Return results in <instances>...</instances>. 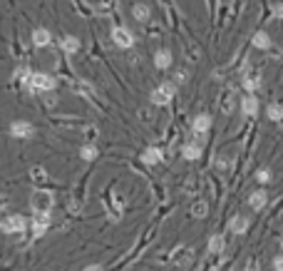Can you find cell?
Masks as SVG:
<instances>
[{
  "instance_id": "6da1fadb",
  "label": "cell",
  "mask_w": 283,
  "mask_h": 271,
  "mask_svg": "<svg viewBox=\"0 0 283 271\" xmlns=\"http://www.w3.org/2000/svg\"><path fill=\"white\" fill-rule=\"evenodd\" d=\"M55 80H52V75H45V72H32L30 75V82H27V90L32 92H50L55 90Z\"/></svg>"
},
{
  "instance_id": "7a4b0ae2",
  "label": "cell",
  "mask_w": 283,
  "mask_h": 271,
  "mask_svg": "<svg viewBox=\"0 0 283 271\" xmlns=\"http://www.w3.org/2000/svg\"><path fill=\"white\" fill-rule=\"evenodd\" d=\"M52 194L50 191H45V189H37L35 194L30 197V207L35 209V214H50V209H52Z\"/></svg>"
},
{
  "instance_id": "3957f363",
  "label": "cell",
  "mask_w": 283,
  "mask_h": 271,
  "mask_svg": "<svg viewBox=\"0 0 283 271\" xmlns=\"http://www.w3.org/2000/svg\"><path fill=\"white\" fill-rule=\"evenodd\" d=\"M174 95H177V85H174V82H161V85L152 92V105H156V107L169 105Z\"/></svg>"
},
{
  "instance_id": "277c9868",
  "label": "cell",
  "mask_w": 283,
  "mask_h": 271,
  "mask_svg": "<svg viewBox=\"0 0 283 271\" xmlns=\"http://www.w3.org/2000/svg\"><path fill=\"white\" fill-rule=\"evenodd\" d=\"M112 40H114V45L117 48H132L134 45V32L129 30V27H125V25H117L114 30H112Z\"/></svg>"
},
{
  "instance_id": "5b68a950",
  "label": "cell",
  "mask_w": 283,
  "mask_h": 271,
  "mask_svg": "<svg viewBox=\"0 0 283 271\" xmlns=\"http://www.w3.org/2000/svg\"><path fill=\"white\" fill-rule=\"evenodd\" d=\"M0 229H3L5 234H23V231L27 229V219H25V217H20V214H13V217L3 219Z\"/></svg>"
},
{
  "instance_id": "8992f818",
  "label": "cell",
  "mask_w": 283,
  "mask_h": 271,
  "mask_svg": "<svg viewBox=\"0 0 283 271\" xmlns=\"http://www.w3.org/2000/svg\"><path fill=\"white\" fill-rule=\"evenodd\" d=\"M30 229L35 237H43L45 231L50 229V214H35L32 221H30Z\"/></svg>"
},
{
  "instance_id": "52a82bcc",
  "label": "cell",
  "mask_w": 283,
  "mask_h": 271,
  "mask_svg": "<svg viewBox=\"0 0 283 271\" xmlns=\"http://www.w3.org/2000/svg\"><path fill=\"white\" fill-rule=\"evenodd\" d=\"M10 135L18 137V139H27V137H32V125L25 122V120H18V122L10 125Z\"/></svg>"
},
{
  "instance_id": "ba28073f",
  "label": "cell",
  "mask_w": 283,
  "mask_h": 271,
  "mask_svg": "<svg viewBox=\"0 0 283 271\" xmlns=\"http://www.w3.org/2000/svg\"><path fill=\"white\" fill-rule=\"evenodd\" d=\"M249 204H251V209H263L266 204H268V194H266V189H256V191H251V197H249Z\"/></svg>"
},
{
  "instance_id": "9c48e42d",
  "label": "cell",
  "mask_w": 283,
  "mask_h": 271,
  "mask_svg": "<svg viewBox=\"0 0 283 271\" xmlns=\"http://www.w3.org/2000/svg\"><path fill=\"white\" fill-rule=\"evenodd\" d=\"M191 127H194V135H206L209 127H211V117H209V114H196Z\"/></svg>"
},
{
  "instance_id": "30bf717a",
  "label": "cell",
  "mask_w": 283,
  "mask_h": 271,
  "mask_svg": "<svg viewBox=\"0 0 283 271\" xmlns=\"http://www.w3.org/2000/svg\"><path fill=\"white\" fill-rule=\"evenodd\" d=\"M161 157H164V154H161L159 147H147V149L142 152V162H144V164H159Z\"/></svg>"
},
{
  "instance_id": "8fae6325",
  "label": "cell",
  "mask_w": 283,
  "mask_h": 271,
  "mask_svg": "<svg viewBox=\"0 0 283 271\" xmlns=\"http://www.w3.org/2000/svg\"><path fill=\"white\" fill-rule=\"evenodd\" d=\"M241 109H244L246 117H256V112H258V100L254 95H246L244 102H241Z\"/></svg>"
},
{
  "instance_id": "7c38bea8",
  "label": "cell",
  "mask_w": 283,
  "mask_h": 271,
  "mask_svg": "<svg viewBox=\"0 0 283 271\" xmlns=\"http://www.w3.org/2000/svg\"><path fill=\"white\" fill-rule=\"evenodd\" d=\"M50 40H52V37H50V32H48L45 27H37V30L32 32V43H35L37 48H48Z\"/></svg>"
},
{
  "instance_id": "4fadbf2b",
  "label": "cell",
  "mask_w": 283,
  "mask_h": 271,
  "mask_svg": "<svg viewBox=\"0 0 283 271\" xmlns=\"http://www.w3.org/2000/svg\"><path fill=\"white\" fill-rule=\"evenodd\" d=\"M154 65H156L159 70H167V67L172 65V53H169V50H156V55H154Z\"/></svg>"
},
{
  "instance_id": "5bb4252c",
  "label": "cell",
  "mask_w": 283,
  "mask_h": 271,
  "mask_svg": "<svg viewBox=\"0 0 283 271\" xmlns=\"http://www.w3.org/2000/svg\"><path fill=\"white\" fill-rule=\"evenodd\" d=\"M229 229L233 231V234H246V229H249V219L246 217H233Z\"/></svg>"
},
{
  "instance_id": "9a60e30c",
  "label": "cell",
  "mask_w": 283,
  "mask_h": 271,
  "mask_svg": "<svg viewBox=\"0 0 283 271\" xmlns=\"http://www.w3.org/2000/svg\"><path fill=\"white\" fill-rule=\"evenodd\" d=\"M181 154H184V160H199V157H201V144L189 142V144H184Z\"/></svg>"
},
{
  "instance_id": "2e32d148",
  "label": "cell",
  "mask_w": 283,
  "mask_h": 271,
  "mask_svg": "<svg viewBox=\"0 0 283 271\" xmlns=\"http://www.w3.org/2000/svg\"><path fill=\"white\" fill-rule=\"evenodd\" d=\"M251 43H254V48H258V50H268V48H271V37H268L263 30H258V32L254 35Z\"/></svg>"
},
{
  "instance_id": "e0dca14e",
  "label": "cell",
  "mask_w": 283,
  "mask_h": 271,
  "mask_svg": "<svg viewBox=\"0 0 283 271\" xmlns=\"http://www.w3.org/2000/svg\"><path fill=\"white\" fill-rule=\"evenodd\" d=\"M60 48L65 50V53H77L79 50V40H77V37L75 35H67V37H62V43H60Z\"/></svg>"
},
{
  "instance_id": "ac0fdd59",
  "label": "cell",
  "mask_w": 283,
  "mask_h": 271,
  "mask_svg": "<svg viewBox=\"0 0 283 271\" xmlns=\"http://www.w3.org/2000/svg\"><path fill=\"white\" fill-rule=\"evenodd\" d=\"M132 15H134V18H137V20H139V23H147V20H149V15H152V13H149V8H147V5H144V3H137V5H134V8H132Z\"/></svg>"
},
{
  "instance_id": "d6986e66",
  "label": "cell",
  "mask_w": 283,
  "mask_h": 271,
  "mask_svg": "<svg viewBox=\"0 0 283 271\" xmlns=\"http://www.w3.org/2000/svg\"><path fill=\"white\" fill-rule=\"evenodd\" d=\"M209 251H211V254H221V251H224V237H221V234H214V237L209 239Z\"/></svg>"
},
{
  "instance_id": "ffe728a7",
  "label": "cell",
  "mask_w": 283,
  "mask_h": 271,
  "mask_svg": "<svg viewBox=\"0 0 283 271\" xmlns=\"http://www.w3.org/2000/svg\"><path fill=\"white\" fill-rule=\"evenodd\" d=\"M191 214H194L196 219H204V217L209 214V207H206V202H196V204L191 207Z\"/></svg>"
},
{
  "instance_id": "44dd1931",
  "label": "cell",
  "mask_w": 283,
  "mask_h": 271,
  "mask_svg": "<svg viewBox=\"0 0 283 271\" xmlns=\"http://www.w3.org/2000/svg\"><path fill=\"white\" fill-rule=\"evenodd\" d=\"M79 157H82V160H95L97 157V147L95 144H85L82 149H79Z\"/></svg>"
},
{
  "instance_id": "7402d4cb",
  "label": "cell",
  "mask_w": 283,
  "mask_h": 271,
  "mask_svg": "<svg viewBox=\"0 0 283 271\" xmlns=\"http://www.w3.org/2000/svg\"><path fill=\"white\" fill-rule=\"evenodd\" d=\"M268 117H271L273 122L283 120V107H281V105H271V107H268Z\"/></svg>"
},
{
  "instance_id": "603a6c76",
  "label": "cell",
  "mask_w": 283,
  "mask_h": 271,
  "mask_svg": "<svg viewBox=\"0 0 283 271\" xmlns=\"http://www.w3.org/2000/svg\"><path fill=\"white\" fill-rule=\"evenodd\" d=\"M221 109H224L226 114L233 109V95H231V92H226V97H221Z\"/></svg>"
},
{
  "instance_id": "cb8c5ba5",
  "label": "cell",
  "mask_w": 283,
  "mask_h": 271,
  "mask_svg": "<svg viewBox=\"0 0 283 271\" xmlns=\"http://www.w3.org/2000/svg\"><path fill=\"white\" fill-rule=\"evenodd\" d=\"M244 87H246L249 92H254V90L258 87V77H246V80H244Z\"/></svg>"
},
{
  "instance_id": "d4e9b609",
  "label": "cell",
  "mask_w": 283,
  "mask_h": 271,
  "mask_svg": "<svg viewBox=\"0 0 283 271\" xmlns=\"http://www.w3.org/2000/svg\"><path fill=\"white\" fill-rule=\"evenodd\" d=\"M256 179H258V182H271V169H258Z\"/></svg>"
},
{
  "instance_id": "484cf974",
  "label": "cell",
  "mask_w": 283,
  "mask_h": 271,
  "mask_svg": "<svg viewBox=\"0 0 283 271\" xmlns=\"http://www.w3.org/2000/svg\"><path fill=\"white\" fill-rule=\"evenodd\" d=\"M273 269H276V271H283V254L273 259Z\"/></svg>"
},
{
  "instance_id": "4316f807",
  "label": "cell",
  "mask_w": 283,
  "mask_h": 271,
  "mask_svg": "<svg viewBox=\"0 0 283 271\" xmlns=\"http://www.w3.org/2000/svg\"><path fill=\"white\" fill-rule=\"evenodd\" d=\"M273 15H276V18H283V3H276V5H273Z\"/></svg>"
},
{
  "instance_id": "83f0119b",
  "label": "cell",
  "mask_w": 283,
  "mask_h": 271,
  "mask_svg": "<svg viewBox=\"0 0 283 271\" xmlns=\"http://www.w3.org/2000/svg\"><path fill=\"white\" fill-rule=\"evenodd\" d=\"M5 207H8V199H5V197H0V212H3Z\"/></svg>"
},
{
  "instance_id": "f1b7e54d",
  "label": "cell",
  "mask_w": 283,
  "mask_h": 271,
  "mask_svg": "<svg viewBox=\"0 0 283 271\" xmlns=\"http://www.w3.org/2000/svg\"><path fill=\"white\" fill-rule=\"evenodd\" d=\"M85 271H102V269H100V266H97V264H92V266H87V269H85Z\"/></svg>"
},
{
  "instance_id": "f546056e",
  "label": "cell",
  "mask_w": 283,
  "mask_h": 271,
  "mask_svg": "<svg viewBox=\"0 0 283 271\" xmlns=\"http://www.w3.org/2000/svg\"><path fill=\"white\" fill-rule=\"evenodd\" d=\"M281 246H283V239H281Z\"/></svg>"
}]
</instances>
